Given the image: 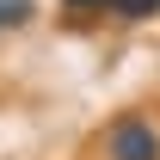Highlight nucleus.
Masks as SVG:
<instances>
[{"mask_svg": "<svg viewBox=\"0 0 160 160\" xmlns=\"http://www.w3.org/2000/svg\"><path fill=\"white\" fill-rule=\"evenodd\" d=\"M68 12H111V0H62Z\"/></svg>", "mask_w": 160, "mask_h": 160, "instance_id": "obj_4", "label": "nucleus"}, {"mask_svg": "<svg viewBox=\"0 0 160 160\" xmlns=\"http://www.w3.org/2000/svg\"><path fill=\"white\" fill-rule=\"evenodd\" d=\"M111 12L129 19V25H142V19H154V12H160V0H111Z\"/></svg>", "mask_w": 160, "mask_h": 160, "instance_id": "obj_3", "label": "nucleus"}, {"mask_svg": "<svg viewBox=\"0 0 160 160\" xmlns=\"http://www.w3.org/2000/svg\"><path fill=\"white\" fill-rule=\"evenodd\" d=\"M105 160H160V129L142 111H123L105 129Z\"/></svg>", "mask_w": 160, "mask_h": 160, "instance_id": "obj_1", "label": "nucleus"}, {"mask_svg": "<svg viewBox=\"0 0 160 160\" xmlns=\"http://www.w3.org/2000/svg\"><path fill=\"white\" fill-rule=\"evenodd\" d=\"M31 12H37V0H0V31H19V25H31Z\"/></svg>", "mask_w": 160, "mask_h": 160, "instance_id": "obj_2", "label": "nucleus"}]
</instances>
